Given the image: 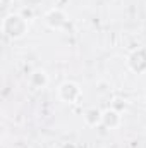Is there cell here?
Returning a JSON list of instances; mask_svg holds the SVG:
<instances>
[{"label":"cell","mask_w":146,"mask_h":148,"mask_svg":"<svg viewBox=\"0 0 146 148\" xmlns=\"http://www.w3.org/2000/svg\"><path fill=\"white\" fill-rule=\"evenodd\" d=\"M2 33L10 40H19L28 33V19L23 14H7L2 21Z\"/></svg>","instance_id":"obj_1"},{"label":"cell","mask_w":146,"mask_h":148,"mask_svg":"<svg viewBox=\"0 0 146 148\" xmlns=\"http://www.w3.org/2000/svg\"><path fill=\"white\" fill-rule=\"evenodd\" d=\"M45 24L50 28V29H64L69 26V17L67 14L62 10V9H50L46 14H45Z\"/></svg>","instance_id":"obj_2"},{"label":"cell","mask_w":146,"mask_h":148,"mask_svg":"<svg viewBox=\"0 0 146 148\" xmlns=\"http://www.w3.org/2000/svg\"><path fill=\"white\" fill-rule=\"evenodd\" d=\"M81 88L74 81H64L59 86V98L65 103H76L81 100Z\"/></svg>","instance_id":"obj_3"},{"label":"cell","mask_w":146,"mask_h":148,"mask_svg":"<svg viewBox=\"0 0 146 148\" xmlns=\"http://www.w3.org/2000/svg\"><path fill=\"white\" fill-rule=\"evenodd\" d=\"M127 67L134 74L146 73V48H136L127 57Z\"/></svg>","instance_id":"obj_4"},{"label":"cell","mask_w":146,"mask_h":148,"mask_svg":"<svg viewBox=\"0 0 146 148\" xmlns=\"http://www.w3.org/2000/svg\"><path fill=\"white\" fill-rule=\"evenodd\" d=\"M122 122V115L120 112L115 110V109H107L103 110V115H102V126H105L107 129H115L119 127Z\"/></svg>","instance_id":"obj_5"},{"label":"cell","mask_w":146,"mask_h":148,"mask_svg":"<svg viewBox=\"0 0 146 148\" xmlns=\"http://www.w3.org/2000/svg\"><path fill=\"white\" fill-rule=\"evenodd\" d=\"M102 115H103V110H100L96 107H88L83 112V121L88 127H96L102 124Z\"/></svg>","instance_id":"obj_6"},{"label":"cell","mask_w":146,"mask_h":148,"mask_svg":"<svg viewBox=\"0 0 146 148\" xmlns=\"http://www.w3.org/2000/svg\"><path fill=\"white\" fill-rule=\"evenodd\" d=\"M29 84L33 86V88H45L46 84H48V74L45 73L43 69H36V71H33V73L29 74Z\"/></svg>","instance_id":"obj_7"},{"label":"cell","mask_w":146,"mask_h":148,"mask_svg":"<svg viewBox=\"0 0 146 148\" xmlns=\"http://www.w3.org/2000/svg\"><path fill=\"white\" fill-rule=\"evenodd\" d=\"M10 2H12V0H0V7H2V9L5 10V9H7V7L10 5Z\"/></svg>","instance_id":"obj_8"},{"label":"cell","mask_w":146,"mask_h":148,"mask_svg":"<svg viewBox=\"0 0 146 148\" xmlns=\"http://www.w3.org/2000/svg\"><path fill=\"white\" fill-rule=\"evenodd\" d=\"M60 148H77L76 147V143H71V141H67V143H62Z\"/></svg>","instance_id":"obj_9"}]
</instances>
